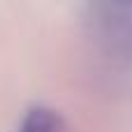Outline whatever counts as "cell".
Instances as JSON below:
<instances>
[{
    "instance_id": "obj_1",
    "label": "cell",
    "mask_w": 132,
    "mask_h": 132,
    "mask_svg": "<svg viewBox=\"0 0 132 132\" xmlns=\"http://www.w3.org/2000/svg\"><path fill=\"white\" fill-rule=\"evenodd\" d=\"M19 132H65V123L53 109L35 107L23 116Z\"/></svg>"
}]
</instances>
